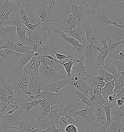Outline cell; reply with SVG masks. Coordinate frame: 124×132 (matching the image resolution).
I'll return each mask as SVG.
<instances>
[{
  "label": "cell",
  "instance_id": "obj_60",
  "mask_svg": "<svg viewBox=\"0 0 124 132\" xmlns=\"http://www.w3.org/2000/svg\"><path fill=\"white\" fill-rule=\"evenodd\" d=\"M0 132H20L19 130L16 129H7L5 130L1 131Z\"/></svg>",
  "mask_w": 124,
  "mask_h": 132
},
{
  "label": "cell",
  "instance_id": "obj_63",
  "mask_svg": "<svg viewBox=\"0 0 124 132\" xmlns=\"http://www.w3.org/2000/svg\"><path fill=\"white\" fill-rule=\"evenodd\" d=\"M122 121H123V122H124V119H123V120H122Z\"/></svg>",
  "mask_w": 124,
  "mask_h": 132
},
{
  "label": "cell",
  "instance_id": "obj_51",
  "mask_svg": "<svg viewBox=\"0 0 124 132\" xmlns=\"http://www.w3.org/2000/svg\"><path fill=\"white\" fill-rule=\"evenodd\" d=\"M56 57V59L59 61H64L65 60H67V59H73V57L71 55H66L60 53H55L54 54L52 55V56Z\"/></svg>",
  "mask_w": 124,
  "mask_h": 132
},
{
  "label": "cell",
  "instance_id": "obj_59",
  "mask_svg": "<svg viewBox=\"0 0 124 132\" xmlns=\"http://www.w3.org/2000/svg\"><path fill=\"white\" fill-rule=\"evenodd\" d=\"M115 101V97L114 95H110L109 96L107 99V102L108 104H112Z\"/></svg>",
  "mask_w": 124,
  "mask_h": 132
},
{
  "label": "cell",
  "instance_id": "obj_28",
  "mask_svg": "<svg viewBox=\"0 0 124 132\" xmlns=\"http://www.w3.org/2000/svg\"><path fill=\"white\" fill-rule=\"evenodd\" d=\"M82 105H83V104L81 101L77 99L66 105L64 109L63 112L65 115L74 117L76 116V113L79 111V108Z\"/></svg>",
  "mask_w": 124,
  "mask_h": 132
},
{
  "label": "cell",
  "instance_id": "obj_36",
  "mask_svg": "<svg viewBox=\"0 0 124 132\" xmlns=\"http://www.w3.org/2000/svg\"><path fill=\"white\" fill-rule=\"evenodd\" d=\"M34 124L28 120V118L23 119L22 117L18 128L20 132H30L34 129Z\"/></svg>",
  "mask_w": 124,
  "mask_h": 132
},
{
  "label": "cell",
  "instance_id": "obj_31",
  "mask_svg": "<svg viewBox=\"0 0 124 132\" xmlns=\"http://www.w3.org/2000/svg\"><path fill=\"white\" fill-rule=\"evenodd\" d=\"M42 100L41 99L35 100L30 102H25L20 104H19V110L22 112H27L28 115H29L33 109H35L38 106Z\"/></svg>",
  "mask_w": 124,
  "mask_h": 132
},
{
  "label": "cell",
  "instance_id": "obj_1",
  "mask_svg": "<svg viewBox=\"0 0 124 132\" xmlns=\"http://www.w3.org/2000/svg\"><path fill=\"white\" fill-rule=\"evenodd\" d=\"M23 55L7 49H0V79L5 80L9 71Z\"/></svg>",
  "mask_w": 124,
  "mask_h": 132
},
{
  "label": "cell",
  "instance_id": "obj_45",
  "mask_svg": "<svg viewBox=\"0 0 124 132\" xmlns=\"http://www.w3.org/2000/svg\"><path fill=\"white\" fill-rule=\"evenodd\" d=\"M111 63L115 66L118 73L122 76H124V62L117 60H108L106 61Z\"/></svg>",
  "mask_w": 124,
  "mask_h": 132
},
{
  "label": "cell",
  "instance_id": "obj_8",
  "mask_svg": "<svg viewBox=\"0 0 124 132\" xmlns=\"http://www.w3.org/2000/svg\"><path fill=\"white\" fill-rule=\"evenodd\" d=\"M25 113L19 109L11 115H4V117L3 121L1 123L0 131L18 127L21 119L22 115Z\"/></svg>",
  "mask_w": 124,
  "mask_h": 132
},
{
  "label": "cell",
  "instance_id": "obj_40",
  "mask_svg": "<svg viewBox=\"0 0 124 132\" xmlns=\"http://www.w3.org/2000/svg\"><path fill=\"white\" fill-rule=\"evenodd\" d=\"M105 132H124V122L112 121L111 124L106 128Z\"/></svg>",
  "mask_w": 124,
  "mask_h": 132
},
{
  "label": "cell",
  "instance_id": "obj_44",
  "mask_svg": "<svg viewBox=\"0 0 124 132\" xmlns=\"http://www.w3.org/2000/svg\"><path fill=\"white\" fill-rule=\"evenodd\" d=\"M122 45H124V41L116 42L113 40L112 39L109 38V37L108 40L107 42V46L110 51V55L112 54V53L114 52L118 47H120V46Z\"/></svg>",
  "mask_w": 124,
  "mask_h": 132
},
{
  "label": "cell",
  "instance_id": "obj_53",
  "mask_svg": "<svg viewBox=\"0 0 124 132\" xmlns=\"http://www.w3.org/2000/svg\"><path fill=\"white\" fill-rule=\"evenodd\" d=\"M110 55H112L114 58L112 60H117V61H124V45L123 47V48L121 51L118 52V53L116 54H112Z\"/></svg>",
  "mask_w": 124,
  "mask_h": 132
},
{
  "label": "cell",
  "instance_id": "obj_61",
  "mask_svg": "<svg viewBox=\"0 0 124 132\" xmlns=\"http://www.w3.org/2000/svg\"><path fill=\"white\" fill-rule=\"evenodd\" d=\"M30 132H44V131H42L41 130H40L39 129H34L32 130Z\"/></svg>",
  "mask_w": 124,
  "mask_h": 132
},
{
  "label": "cell",
  "instance_id": "obj_23",
  "mask_svg": "<svg viewBox=\"0 0 124 132\" xmlns=\"http://www.w3.org/2000/svg\"><path fill=\"white\" fill-rule=\"evenodd\" d=\"M84 80L87 83L90 87L94 90L101 92L106 85L104 78L101 76L96 77H92L91 78H86Z\"/></svg>",
  "mask_w": 124,
  "mask_h": 132
},
{
  "label": "cell",
  "instance_id": "obj_14",
  "mask_svg": "<svg viewBox=\"0 0 124 132\" xmlns=\"http://www.w3.org/2000/svg\"><path fill=\"white\" fill-rule=\"evenodd\" d=\"M0 36L1 39H3L6 43L7 42L20 43L17 34V27L15 26L4 27L0 23Z\"/></svg>",
  "mask_w": 124,
  "mask_h": 132
},
{
  "label": "cell",
  "instance_id": "obj_11",
  "mask_svg": "<svg viewBox=\"0 0 124 132\" xmlns=\"http://www.w3.org/2000/svg\"><path fill=\"white\" fill-rule=\"evenodd\" d=\"M99 52L94 49L90 45H88L84 51L85 57L86 59L85 64L86 69L91 75L94 74L96 70L97 59Z\"/></svg>",
  "mask_w": 124,
  "mask_h": 132
},
{
  "label": "cell",
  "instance_id": "obj_37",
  "mask_svg": "<svg viewBox=\"0 0 124 132\" xmlns=\"http://www.w3.org/2000/svg\"><path fill=\"white\" fill-rule=\"evenodd\" d=\"M124 118V105L119 107H116L112 113V121L115 122H121Z\"/></svg>",
  "mask_w": 124,
  "mask_h": 132
},
{
  "label": "cell",
  "instance_id": "obj_43",
  "mask_svg": "<svg viewBox=\"0 0 124 132\" xmlns=\"http://www.w3.org/2000/svg\"><path fill=\"white\" fill-rule=\"evenodd\" d=\"M85 5L93 11L103 5L105 1H83Z\"/></svg>",
  "mask_w": 124,
  "mask_h": 132
},
{
  "label": "cell",
  "instance_id": "obj_10",
  "mask_svg": "<svg viewBox=\"0 0 124 132\" xmlns=\"http://www.w3.org/2000/svg\"><path fill=\"white\" fill-rule=\"evenodd\" d=\"M39 76L50 83H55L64 79L68 78L67 76L62 75L57 72L50 66L41 65L39 69Z\"/></svg>",
  "mask_w": 124,
  "mask_h": 132
},
{
  "label": "cell",
  "instance_id": "obj_16",
  "mask_svg": "<svg viewBox=\"0 0 124 132\" xmlns=\"http://www.w3.org/2000/svg\"><path fill=\"white\" fill-rule=\"evenodd\" d=\"M42 65L41 58L34 56L24 68V72L31 78L37 77L39 75V69Z\"/></svg>",
  "mask_w": 124,
  "mask_h": 132
},
{
  "label": "cell",
  "instance_id": "obj_41",
  "mask_svg": "<svg viewBox=\"0 0 124 132\" xmlns=\"http://www.w3.org/2000/svg\"><path fill=\"white\" fill-rule=\"evenodd\" d=\"M114 104H115V102L112 104H108L107 105L102 106V107L103 108V109L104 110L106 118H107V126L105 128L108 127L112 123V109L114 105Z\"/></svg>",
  "mask_w": 124,
  "mask_h": 132
},
{
  "label": "cell",
  "instance_id": "obj_13",
  "mask_svg": "<svg viewBox=\"0 0 124 132\" xmlns=\"http://www.w3.org/2000/svg\"><path fill=\"white\" fill-rule=\"evenodd\" d=\"M49 82L39 76L31 78L30 80L28 91L31 93L32 95H37L42 93L44 88Z\"/></svg>",
  "mask_w": 124,
  "mask_h": 132
},
{
  "label": "cell",
  "instance_id": "obj_18",
  "mask_svg": "<svg viewBox=\"0 0 124 132\" xmlns=\"http://www.w3.org/2000/svg\"><path fill=\"white\" fill-rule=\"evenodd\" d=\"M64 104L54 105L51 106V110L50 113L48 115L49 119L51 124L53 125L59 126L60 120L65 115L63 112L65 108Z\"/></svg>",
  "mask_w": 124,
  "mask_h": 132
},
{
  "label": "cell",
  "instance_id": "obj_52",
  "mask_svg": "<svg viewBox=\"0 0 124 132\" xmlns=\"http://www.w3.org/2000/svg\"><path fill=\"white\" fill-rule=\"evenodd\" d=\"M68 125V124L67 122V120L65 116L61 118L59 122V129L60 130L61 132H65V129Z\"/></svg>",
  "mask_w": 124,
  "mask_h": 132
},
{
  "label": "cell",
  "instance_id": "obj_49",
  "mask_svg": "<svg viewBox=\"0 0 124 132\" xmlns=\"http://www.w3.org/2000/svg\"><path fill=\"white\" fill-rule=\"evenodd\" d=\"M103 68L105 70L113 74L115 77L119 74L118 73L115 66L113 65L111 63L108 62L107 61H106L104 66L103 67Z\"/></svg>",
  "mask_w": 124,
  "mask_h": 132
},
{
  "label": "cell",
  "instance_id": "obj_3",
  "mask_svg": "<svg viewBox=\"0 0 124 132\" xmlns=\"http://www.w3.org/2000/svg\"><path fill=\"white\" fill-rule=\"evenodd\" d=\"M103 6L110 19L124 25V0L105 1Z\"/></svg>",
  "mask_w": 124,
  "mask_h": 132
},
{
  "label": "cell",
  "instance_id": "obj_5",
  "mask_svg": "<svg viewBox=\"0 0 124 132\" xmlns=\"http://www.w3.org/2000/svg\"><path fill=\"white\" fill-rule=\"evenodd\" d=\"M85 30L87 42L88 45L93 44L95 46L98 43L106 39L108 33L105 27H98L93 26L89 24L86 23L82 25Z\"/></svg>",
  "mask_w": 124,
  "mask_h": 132
},
{
  "label": "cell",
  "instance_id": "obj_42",
  "mask_svg": "<svg viewBox=\"0 0 124 132\" xmlns=\"http://www.w3.org/2000/svg\"><path fill=\"white\" fill-rule=\"evenodd\" d=\"M97 71L98 72L99 76H101L103 78L105 82L106 83L114 80L115 78L114 76L112 73H110L108 71L105 70L103 68V67L101 66L99 67Z\"/></svg>",
  "mask_w": 124,
  "mask_h": 132
},
{
  "label": "cell",
  "instance_id": "obj_39",
  "mask_svg": "<svg viewBox=\"0 0 124 132\" xmlns=\"http://www.w3.org/2000/svg\"><path fill=\"white\" fill-rule=\"evenodd\" d=\"M114 95L115 96L116 94L124 88V77L119 74L116 76L114 79Z\"/></svg>",
  "mask_w": 124,
  "mask_h": 132
},
{
  "label": "cell",
  "instance_id": "obj_34",
  "mask_svg": "<svg viewBox=\"0 0 124 132\" xmlns=\"http://www.w3.org/2000/svg\"><path fill=\"white\" fill-rule=\"evenodd\" d=\"M50 28L52 31H53L55 33L59 34L60 35V37L61 38L64 39L66 42L71 45L72 47H76L80 44L77 40L74 39L73 37H68V36H67L65 32H64V31H61L53 27L51 25H50Z\"/></svg>",
  "mask_w": 124,
  "mask_h": 132
},
{
  "label": "cell",
  "instance_id": "obj_38",
  "mask_svg": "<svg viewBox=\"0 0 124 132\" xmlns=\"http://www.w3.org/2000/svg\"><path fill=\"white\" fill-rule=\"evenodd\" d=\"M71 91L72 93H74L75 95H76L77 96L78 99H80L83 104L86 105V106H88L89 108H93L95 106L92 104L90 98L86 96L83 93L80 92L79 90H78L75 88H73L71 89Z\"/></svg>",
  "mask_w": 124,
  "mask_h": 132
},
{
  "label": "cell",
  "instance_id": "obj_58",
  "mask_svg": "<svg viewBox=\"0 0 124 132\" xmlns=\"http://www.w3.org/2000/svg\"><path fill=\"white\" fill-rule=\"evenodd\" d=\"M115 103L116 107L119 108L124 105V99H117L115 100Z\"/></svg>",
  "mask_w": 124,
  "mask_h": 132
},
{
  "label": "cell",
  "instance_id": "obj_2",
  "mask_svg": "<svg viewBox=\"0 0 124 132\" xmlns=\"http://www.w3.org/2000/svg\"><path fill=\"white\" fill-rule=\"evenodd\" d=\"M30 80L29 76L24 72L10 84L14 93L16 104H20L29 101L30 96L26 95V92L28 90Z\"/></svg>",
  "mask_w": 124,
  "mask_h": 132
},
{
  "label": "cell",
  "instance_id": "obj_57",
  "mask_svg": "<svg viewBox=\"0 0 124 132\" xmlns=\"http://www.w3.org/2000/svg\"><path fill=\"white\" fill-rule=\"evenodd\" d=\"M115 100L119 99H124V88L122 89L119 93H117L115 95Z\"/></svg>",
  "mask_w": 124,
  "mask_h": 132
},
{
  "label": "cell",
  "instance_id": "obj_24",
  "mask_svg": "<svg viewBox=\"0 0 124 132\" xmlns=\"http://www.w3.org/2000/svg\"><path fill=\"white\" fill-rule=\"evenodd\" d=\"M89 94L90 99L92 104L95 106L97 105H104L108 104V102L105 100L101 92L94 90L91 87L89 88Z\"/></svg>",
  "mask_w": 124,
  "mask_h": 132
},
{
  "label": "cell",
  "instance_id": "obj_32",
  "mask_svg": "<svg viewBox=\"0 0 124 132\" xmlns=\"http://www.w3.org/2000/svg\"><path fill=\"white\" fill-rule=\"evenodd\" d=\"M45 57L61 64L66 71V73L67 74V76L69 78H71L72 68L74 64L76 63V61H74V62L73 61V59H70V60L68 62H62L61 61H59L57 59L54 58V57H53L52 56H48Z\"/></svg>",
  "mask_w": 124,
  "mask_h": 132
},
{
  "label": "cell",
  "instance_id": "obj_4",
  "mask_svg": "<svg viewBox=\"0 0 124 132\" xmlns=\"http://www.w3.org/2000/svg\"><path fill=\"white\" fill-rule=\"evenodd\" d=\"M87 23L93 26L98 27H104L107 26L112 25L116 27L123 29L122 25H121L109 18L103 5L93 11V13L88 16Z\"/></svg>",
  "mask_w": 124,
  "mask_h": 132
},
{
  "label": "cell",
  "instance_id": "obj_30",
  "mask_svg": "<svg viewBox=\"0 0 124 132\" xmlns=\"http://www.w3.org/2000/svg\"><path fill=\"white\" fill-rule=\"evenodd\" d=\"M17 27V34L20 43H21L25 46H27V41L28 36V34L30 32L27 28L23 24L19 25L16 26Z\"/></svg>",
  "mask_w": 124,
  "mask_h": 132
},
{
  "label": "cell",
  "instance_id": "obj_19",
  "mask_svg": "<svg viewBox=\"0 0 124 132\" xmlns=\"http://www.w3.org/2000/svg\"><path fill=\"white\" fill-rule=\"evenodd\" d=\"M59 99V94L54 93L48 91L43 90L39 95H31L30 96L29 100H44L48 102L52 106L54 105H57V102Z\"/></svg>",
  "mask_w": 124,
  "mask_h": 132
},
{
  "label": "cell",
  "instance_id": "obj_20",
  "mask_svg": "<svg viewBox=\"0 0 124 132\" xmlns=\"http://www.w3.org/2000/svg\"><path fill=\"white\" fill-rule=\"evenodd\" d=\"M95 106L89 108L86 106L85 109L79 110L76 114V116L81 117L84 122V129L87 127L88 124H91L96 120L94 115Z\"/></svg>",
  "mask_w": 124,
  "mask_h": 132
},
{
  "label": "cell",
  "instance_id": "obj_6",
  "mask_svg": "<svg viewBox=\"0 0 124 132\" xmlns=\"http://www.w3.org/2000/svg\"><path fill=\"white\" fill-rule=\"evenodd\" d=\"M71 14L77 19L78 27L81 25V23L84 16H90L93 13V10L88 7L83 1H73L70 6Z\"/></svg>",
  "mask_w": 124,
  "mask_h": 132
},
{
  "label": "cell",
  "instance_id": "obj_25",
  "mask_svg": "<svg viewBox=\"0 0 124 132\" xmlns=\"http://www.w3.org/2000/svg\"><path fill=\"white\" fill-rule=\"evenodd\" d=\"M70 78L62 79L55 83H50L44 88V91H48L54 93L59 94L63 88L68 84Z\"/></svg>",
  "mask_w": 124,
  "mask_h": 132
},
{
  "label": "cell",
  "instance_id": "obj_21",
  "mask_svg": "<svg viewBox=\"0 0 124 132\" xmlns=\"http://www.w3.org/2000/svg\"><path fill=\"white\" fill-rule=\"evenodd\" d=\"M109 38L116 42L124 41V29L111 25L106 26Z\"/></svg>",
  "mask_w": 124,
  "mask_h": 132
},
{
  "label": "cell",
  "instance_id": "obj_15",
  "mask_svg": "<svg viewBox=\"0 0 124 132\" xmlns=\"http://www.w3.org/2000/svg\"><path fill=\"white\" fill-rule=\"evenodd\" d=\"M85 58V55L84 54L80 58L75 61L76 63L73 65L71 72V77H78L84 80L86 78L92 77V75L87 72L85 66L83 64V62Z\"/></svg>",
  "mask_w": 124,
  "mask_h": 132
},
{
  "label": "cell",
  "instance_id": "obj_26",
  "mask_svg": "<svg viewBox=\"0 0 124 132\" xmlns=\"http://www.w3.org/2000/svg\"><path fill=\"white\" fill-rule=\"evenodd\" d=\"M67 33L69 34L73 38L80 42L82 45H87L85 30L82 25L76 29L68 31Z\"/></svg>",
  "mask_w": 124,
  "mask_h": 132
},
{
  "label": "cell",
  "instance_id": "obj_29",
  "mask_svg": "<svg viewBox=\"0 0 124 132\" xmlns=\"http://www.w3.org/2000/svg\"><path fill=\"white\" fill-rule=\"evenodd\" d=\"M52 125L48 115H42L36 121L34 126V128L39 129L42 131H45Z\"/></svg>",
  "mask_w": 124,
  "mask_h": 132
},
{
  "label": "cell",
  "instance_id": "obj_9",
  "mask_svg": "<svg viewBox=\"0 0 124 132\" xmlns=\"http://www.w3.org/2000/svg\"><path fill=\"white\" fill-rule=\"evenodd\" d=\"M50 25L66 33L78 27L77 19L71 14V12L69 15L63 19L59 22H52L50 24Z\"/></svg>",
  "mask_w": 124,
  "mask_h": 132
},
{
  "label": "cell",
  "instance_id": "obj_27",
  "mask_svg": "<svg viewBox=\"0 0 124 132\" xmlns=\"http://www.w3.org/2000/svg\"><path fill=\"white\" fill-rule=\"evenodd\" d=\"M94 115L96 120L95 121L97 123L99 128L104 126L105 128L107 126V118L104 110L101 105L95 106Z\"/></svg>",
  "mask_w": 124,
  "mask_h": 132
},
{
  "label": "cell",
  "instance_id": "obj_50",
  "mask_svg": "<svg viewBox=\"0 0 124 132\" xmlns=\"http://www.w3.org/2000/svg\"><path fill=\"white\" fill-rule=\"evenodd\" d=\"M88 44L85 45H82V44H79L77 46L72 47L71 51L74 53H81L82 52H83L85 51V49L87 46H88Z\"/></svg>",
  "mask_w": 124,
  "mask_h": 132
},
{
  "label": "cell",
  "instance_id": "obj_47",
  "mask_svg": "<svg viewBox=\"0 0 124 132\" xmlns=\"http://www.w3.org/2000/svg\"><path fill=\"white\" fill-rule=\"evenodd\" d=\"M0 102L1 103H4L6 104L10 102L8 100L7 92L1 83L0 85Z\"/></svg>",
  "mask_w": 124,
  "mask_h": 132
},
{
  "label": "cell",
  "instance_id": "obj_48",
  "mask_svg": "<svg viewBox=\"0 0 124 132\" xmlns=\"http://www.w3.org/2000/svg\"><path fill=\"white\" fill-rule=\"evenodd\" d=\"M39 106H40L42 109V115H48L51 112V106L45 100H43Z\"/></svg>",
  "mask_w": 124,
  "mask_h": 132
},
{
  "label": "cell",
  "instance_id": "obj_64",
  "mask_svg": "<svg viewBox=\"0 0 124 132\" xmlns=\"http://www.w3.org/2000/svg\"></svg>",
  "mask_w": 124,
  "mask_h": 132
},
{
  "label": "cell",
  "instance_id": "obj_7",
  "mask_svg": "<svg viewBox=\"0 0 124 132\" xmlns=\"http://www.w3.org/2000/svg\"><path fill=\"white\" fill-rule=\"evenodd\" d=\"M19 11V5L15 1H4V3L0 5V22L10 20V15Z\"/></svg>",
  "mask_w": 124,
  "mask_h": 132
},
{
  "label": "cell",
  "instance_id": "obj_12",
  "mask_svg": "<svg viewBox=\"0 0 124 132\" xmlns=\"http://www.w3.org/2000/svg\"><path fill=\"white\" fill-rule=\"evenodd\" d=\"M109 36L108 35L106 39L102 40L101 43L102 45V47H97L93 44H90L91 47L95 49L96 51H97L99 52L97 59V67L96 70L97 71L99 67L101 66L103 67L104 66L106 59L108 57L110 54V51L109 50L108 47L107 46V42L108 40Z\"/></svg>",
  "mask_w": 124,
  "mask_h": 132
},
{
  "label": "cell",
  "instance_id": "obj_35",
  "mask_svg": "<svg viewBox=\"0 0 124 132\" xmlns=\"http://www.w3.org/2000/svg\"><path fill=\"white\" fill-rule=\"evenodd\" d=\"M115 85L114 81L113 80L112 81L106 83L104 87L101 90V93L102 96L104 98L105 100L107 102V99L109 96L114 95V89Z\"/></svg>",
  "mask_w": 124,
  "mask_h": 132
},
{
  "label": "cell",
  "instance_id": "obj_33",
  "mask_svg": "<svg viewBox=\"0 0 124 132\" xmlns=\"http://www.w3.org/2000/svg\"><path fill=\"white\" fill-rule=\"evenodd\" d=\"M41 62L42 65L45 66H50L53 68L58 73L60 74L64 70V68L62 67L61 64L58 63L54 61L47 58L46 57H43L41 58ZM62 75V74H61Z\"/></svg>",
  "mask_w": 124,
  "mask_h": 132
},
{
  "label": "cell",
  "instance_id": "obj_55",
  "mask_svg": "<svg viewBox=\"0 0 124 132\" xmlns=\"http://www.w3.org/2000/svg\"><path fill=\"white\" fill-rule=\"evenodd\" d=\"M65 132H80V130L76 126L70 124L66 127Z\"/></svg>",
  "mask_w": 124,
  "mask_h": 132
},
{
  "label": "cell",
  "instance_id": "obj_54",
  "mask_svg": "<svg viewBox=\"0 0 124 132\" xmlns=\"http://www.w3.org/2000/svg\"><path fill=\"white\" fill-rule=\"evenodd\" d=\"M65 117L66 119L68 125H70V124L74 125L76 126L78 128H79V123H78L77 121L75 119H74L73 117L70 116H67V115H65Z\"/></svg>",
  "mask_w": 124,
  "mask_h": 132
},
{
  "label": "cell",
  "instance_id": "obj_17",
  "mask_svg": "<svg viewBox=\"0 0 124 132\" xmlns=\"http://www.w3.org/2000/svg\"><path fill=\"white\" fill-rule=\"evenodd\" d=\"M79 90L86 96L89 98V89L90 87L86 81L78 77H71L69 79L68 84Z\"/></svg>",
  "mask_w": 124,
  "mask_h": 132
},
{
  "label": "cell",
  "instance_id": "obj_22",
  "mask_svg": "<svg viewBox=\"0 0 124 132\" xmlns=\"http://www.w3.org/2000/svg\"><path fill=\"white\" fill-rule=\"evenodd\" d=\"M3 48L13 51L22 54L26 53L29 51L33 50V47L25 46L21 43H15L11 42H7L4 45L1 46L0 49Z\"/></svg>",
  "mask_w": 124,
  "mask_h": 132
},
{
  "label": "cell",
  "instance_id": "obj_62",
  "mask_svg": "<svg viewBox=\"0 0 124 132\" xmlns=\"http://www.w3.org/2000/svg\"><path fill=\"white\" fill-rule=\"evenodd\" d=\"M122 26H123V29H124V25H122Z\"/></svg>",
  "mask_w": 124,
  "mask_h": 132
},
{
  "label": "cell",
  "instance_id": "obj_56",
  "mask_svg": "<svg viewBox=\"0 0 124 132\" xmlns=\"http://www.w3.org/2000/svg\"><path fill=\"white\" fill-rule=\"evenodd\" d=\"M44 132H61V131L59 129H57V126L54 125L50 127L45 131H44Z\"/></svg>",
  "mask_w": 124,
  "mask_h": 132
},
{
  "label": "cell",
  "instance_id": "obj_46",
  "mask_svg": "<svg viewBox=\"0 0 124 132\" xmlns=\"http://www.w3.org/2000/svg\"><path fill=\"white\" fill-rule=\"evenodd\" d=\"M15 2L17 3V4L19 5V7H20L19 13H20V16L21 20H22V22L27 27V26L31 23L30 22L28 16H27V14L25 12V10L24 9L23 7L21 5V4H19V3L17 2V1H15Z\"/></svg>",
  "mask_w": 124,
  "mask_h": 132
}]
</instances>
